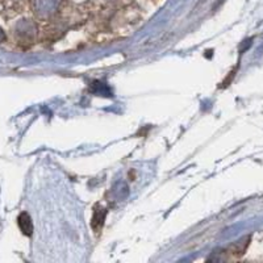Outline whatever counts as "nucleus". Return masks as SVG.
I'll return each mask as SVG.
<instances>
[{"label":"nucleus","mask_w":263,"mask_h":263,"mask_svg":"<svg viewBox=\"0 0 263 263\" xmlns=\"http://www.w3.org/2000/svg\"><path fill=\"white\" fill-rule=\"evenodd\" d=\"M19 226L25 236H31L33 232V224H32V220L28 213H21L19 216Z\"/></svg>","instance_id":"obj_1"}]
</instances>
